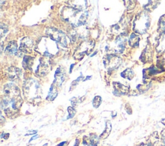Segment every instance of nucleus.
Listing matches in <instances>:
<instances>
[{"label": "nucleus", "instance_id": "1", "mask_svg": "<svg viewBox=\"0 0 165 146\" xmlns=\"http://www.w3.org/2000/svg\"><path fill=\"white\" fill-rule=\"evenodd\" d=\"M2 108L7 115H12L18 110L22 103L20 89L14 84H6L3 89Z\"/></svg>", "mask_w": 165, "mask_h": 146}, {"label": "nucleus", "instance_id": "13", "mask_svg": "<svg viewBox=\"0 0 165 146\" xmlns=\"http://www.w3.org/2000/svg\"><path fill=\"white\" fill-rule=\"evenodd\" d=\"M139 41V37L134 34H132V36H130V38L129 39V43H130V46H134V47L138 46Z\"/></svg>", "mask_w": 165, "mask_h": 146}, {"label": "nucleus", "instance_id": "16", "mask_svg": "<svg viewBox=\"0 0 165 146\" xmlns=\"http://www.w3.org/2000/svg\"><path fill=\"white\" fill-rule=\"evenodd\" d=\"M101 102V97H99V96L96 97L95 98H94V101H93V104H94V107H96V108L99 107V106L100 105Z\"/></svg>", "mask_w": 165, "mask_h": 146}, {"label": "nucleus", "instance_id": "4", "mask_svg": "<svg viewBox=\"0 0 165 146\" xmlns=\"http://www.w3.org/2000/svg\"><path fill=\"white\" fill-rule=\"evenodd\" d=\"M121 60L119 57L113 55H108L105 57L104 64L105 67L109 70H113L119 67Z\"/></svg>", "mask_w": 165, "mask_h": 146}, {"label": "nucleus", "instance_id": "2", "mask_svg": "<svg viewBox=\"0 0 165 146\" xmlns=\"http://www.w3.org/2000/svg\"><path fill=\"white\" fill-rule=\"evenodd\" d=\"M23 92L25 98L30 102H37L41 99V86L38 81L34 79L25 81L23 84Z\"/></svg>", "mask_w": 165, "mask_h": 146}, {"label": "nucleus", "instance_id": "7", "mask_svg": "<svg viewBox=\"0 0 165 146\" xmlns=\"http://www.w3.org/2000/svg\"><path fill=\"white\" fill-rule=\"evenodd\" d=\"M93 47L94 45L91 42L83 43L78 49V53L75 54V58L78 59L79 58V56H81V59L82 58H83L84 54H88L92 50Z\"/></svg>", "mask_w": 165, "mask_h": 146}, {"label": "nucleus", "instance_id": "11", "mask_svg": "<svg viewBox=\"0 0 165 146\" xmlns=\"http://www.w3.org/2000/svg\"><path fill=\"white\" fill-rule=\"evenodd\" d=\"M114 88L115 90L119 92L120 94H126L129 90V88L125 86V85H123L118 83H114Z\"/></svg>", "mask_w": 165, "mask_h": 146}, {"label": "nucleus", "instance_id": "3", "mask_svg": "<svg viewBox=\"0 0 165 146\" xmlns=\"http://www.w3.org/2000/svg\"><path fill=\"white\" fill-rule=\"evenodd\" d=\"M150 25V19L145 13H141L134 21V30L139 34H144Z\"/></svg>", "mask_w": 165, "mask_h": 146}, {"label": "nucleus", "instance_id": "15", "mask_svg": "<svg viewBox=\"0 0 165 146\" xmlns=\"http://www.w3.org/2000/svg\"><path fill=\"white\" fill-rule=\"evenodd\" d=\"M110 125V122H107L106 124V130L105 131V132L101 135V138H103V139H105V138H106L107 136H108V135H109L110 132V130L111 129H109V126Z\"/></svg>", "mask_w": 165, "mask_h": 146}, {"label": "nucleus", "instance_id": "5", "mask_svg": "<svg viewBox=\"0 0 165 146\" xmlns=\"http://www.w3.org/2000/svg\"><path fill=\"white\" fill-rule=\"evenodd\" d=\"M49 30L51 32H49L48 35L50 36L51 38L54 40L57 44L63 45V46H67V40L64 34L56 29H50Z\"/></svg>", "mask_w": 165, "mask_h": 146}, {"label": "nucleus", "instance_id": "17", "mask_svg": "<svg viewBox=\"0 0 165 146\" xmlns=\"http://www.w3.org/2000/svg\"><path fill=\"white\" fill-rule=\"evenodd\" d=\"M162 139L164 143L165 144V129L163 131H162Z\"/></svg>", "mask_w": 165, "mask_h": 146}, {"label": "nucleus", "instance_id": "9", "mask_svg": "<svg viewBox=\"0 0 165 146\" xmlns=\"http://www.w3.org/2000/svg\"><path fill=\"white\" fill-rule=\"evenodd\" d=\"M7 75L12 80H15L18 79L21 74V71L19 68H15V67H11L7 70Z\"/></svg>", "mask_w": 165, "mask_h": 146}, {"label": "nucleus", "instance_id": "6", "mask_svg": "<svg viewBox=\"0 0 165 146\" xmlns=\"http://www.w3.org/2000/svg\"><path fill=\"white\" fill-rule=\"evenodd\" d=\"M50 69L51 66L48 61L44 58H41L40 60V63L36 71V74L38 75L43 76L46 75L47 73L50 71Z\"/></svg>", "mask_w": 165, "mask_h": 146}, {"label": "nucleus", "instance_id": "12", "mask_svg": "<svg viewBox=\"0 0 165 146\" xmlns=\"http://www.w3.org/2000/svg\"><path fill=\"white\" fill-rule=\"evenodd\" d=\"M33 64H34V58H30V57L29 56L25 57L23 62V65L25 68L32 70V67L33 66Z\"/></svg>", "mask_w": 165, "mask_h": 146}, {"label": "nucleus", "instance_id": "14", "mask_svg": "<svg viewBox=\"0 0 165 146\" xmlns=\"http://www.w3.org/2000/svg\"><path fill=\"white\" fill-rule=\"evenodd\" d=\"M134 75V74L133 71H132L131 70H129V69L126 70L125 71H123L122 73V74H121L122 77H123L124 78H126V79H130V80H131L133 78Z\"/></svg>", "mask_w": 165, "mask_h": 146}, {"label": "nucleus", "instance_id": "8", "mask_svg": "<svg viewBox=\"0 0 165 146\" xmlns=\"http://www.w3.org/2000/svg\"><path fill=\"white\" fill-rule=\"evenodd\" d=\"M32 46H33L32 40L30 39L29 37H25L21 41L20 50V52L21 51L23 52L30 53L32 51Z\"/></svg>", "mask_w": 165, "mask_h": 146}, {"label": "nucleus", "instance_id": "10", "mask_svg": "<svg viewBox=\"0 0 165 146\" xmlns=\"http://www.w3.org/2000/svg\"><path fill=\"white\" fill-rule=\"evenodd\" d=\"M5 53L9 55H18V51L17 50V45L15 42L10 43L5 48Z\"/></svg>", "mask_w": 165, "mask_h": 146}]
</instances>
